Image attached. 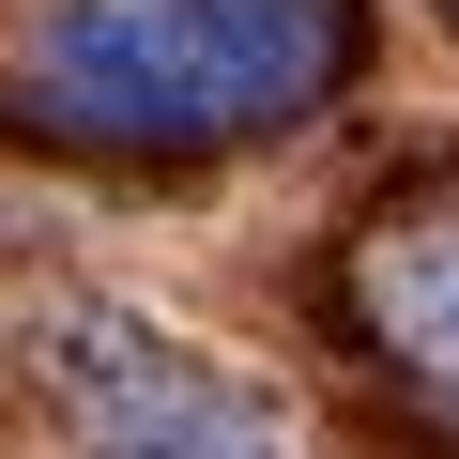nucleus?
<instances>
[{"mask_svg": "<svg viewBox=\"0 0 459 459\" xmlns=\"http://www.w3.org/2000/svg\"><path fill=\"white\" fill-rule=\"evenodd\" d=\"M337 322L368 337V368L459 429V199H398L337 246Z\"/></svg>", "mask_w": 459, "mask_h": 459, "instance_id": "7ed1b4c3", "label": "nucleus"}, {"mask_svg": "<svg viewBox=\"0 0 459 459\" xmlns=\"http://www.w3.org/2000/svg\"><path fill=\"white\" fill-rule=\"evenodd\" d=\"M352 62H368V0H31L0 47V108L62 153L199 169L322 123Z\"/></svg>", "mask_w": 459, "mask_h": 459, "instance_id": "f257e3e1", "label": "nucleus"}, {"mask_svg": "<svg viewBox=\"0 0 459 459\" xmlns=\"http://www.w3.org/2000/svg\"><path fill=\"white\" fill-rule=\"evenodd\" d=\"M47 398H62V444L77 459H291V429L230 383V368H199L169 322H138V307H62V337H47Z\"/></svg>", "mask_w": 459, "mask_h": 459, "instance_id": "f03ea898", "label": "nucleus"}, {"mask_svg": "<svg viewBox=\"0 0 459 459\" xmlns=\"http://www.w3.org/2000/svg\"><path fill=\"white\" fill-rule=\"evenodd\" d=\"M444 16H459V0H444Z\"/></svg>", "mask_w": 459, "mask_h": 459, "instance_id": "20e7f679", "label": "nucleus"}]
</instances>
